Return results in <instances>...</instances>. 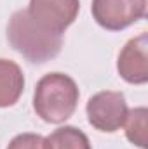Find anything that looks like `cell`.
<instances>
[{
  "label": "cell",
  "instance_id": "cell-3",
  "mask_svg": "<svg viewBox=\"0 0 148 149\" xmlns=\"http://www.w3.org/2000/svg\"><path fill=\"white\" fill-rule=\"evenodd\" d=\"M127 111L129 109L124 94L115 90H101L94 94L85 106L89 123L96 130L108 134H113L124 127Z\"/></svg>",
  "mask_w": 148,
  "mask_h": 149
},
{
  "label": "cell",
  "instance_id": "cell-2",
  "mask_svg": "<svg viewBox=\"0 0 148 149\" xmlns=\"http://www.w3.org/2000/svg\"><path fill=\"white\" fill-rule=\"evenodd\" d=\"M78 87L72 76L65 73L44 74L37 81L33 94V109L47 123H65L77 109Z\"/></svg>",
  "mask_w": 148,
  "mask_h": 149
},
{
  "label": "cell",
  "instance_id": "cell-9",
  "mask_svg": "<svg viewBox=\"0 0 148 149\" xmlns=\"http://www.w3.org/2000/svg\"><path fill=\"white\" fill-rule=\"evenodd\" d=\"M148 109L147 108H134L127 111L124 127H125V137L131 144L138 146L140 149H147L148 142Z\"/></svg>",
  "mask_w": 148,
  "mask_h": 149
},
{
  "label": "cell",
  "instance_id": "cell-6",
  "mask_svg": "<svg viewBox=\"0 0 148 149\" xmlns=\"http://www.w3.org/2000/svg\"><path fill=\"white\" fill-rule=\"evenodd\" d=\"M117 71L122 80L132 85L148 81V35L143 31L131 38L118 54Z\"/></svg>",
  "mask_w": 148,
  "mask_h": 149
},
{
  "label": "cell",
  "instance_id": "cell-4",
  "mask_svg": "<svg viewBox=\"0 0 148 149\" xmlns=\"http://www.w3.org/2000/svg\"><path fill=\"white\" fill-rule=\"evenodd\" d=\"M91 12L101 28L120 31L147 16V0H92Z\"/></svg>",
  "mask_w": 148,
  "mask_h": 149
},
{
  "label": "cell",
  "instance_id": "cell-7",
  "mask_svg": "<svg viewBox=\"0 0 148 149\" xmlns=\"http://www.w3.org/2000/svg\"><path fill=\"white\" fill-rule=\"evenodd\" d=\"M25 90V74L18 63L0 59V108L14 106Z\"/></svg>",
  "mask_w": 148,
  "mask_h": 149
},
{
  "label": "cell",
  "instance_id": "cell-8",
  "mask_svg": "<svg viewBox=\"0 0 148 149\" xmlns=\"http://www.w3.org/2000/svg\"><path fill=\"white\" fill-rule=\"evenodd\" d=\"M45 149H92L89 137L77 127L65 125L45 137Z\"/></svg>",
  "mask_w": 148,
  "mask_h": 149
},
{
  "label": "cell",
  "instance_id": "cell-10",
  "mask_svg": "<svg viewBox=\"0 0 148 149\" xmlns=\"http://www.w3.org/2000/svg\"><path fill=\"white\" fill-rule=\"evenodd\" d=\"M7 149H45V137L30 132L19 134L9 142Z\"/></svg>",
  "mask_w": 148,
  "mask_h": 149
},
{
  "label": "cell",
  "instance_id": "cell-5",
  "mask_svg": "<svg viewBox=\"0 0 148 149\" xmlns=\"http://www.w3.org/2000/svg\"><path fill=\"white\" fill-rule=\"evenodd\" d=\"M30 17L56 35H63L77 19L80 0H30Z\"/></svg>",
  "mask_w": 148,
  "mask_h": 149
},
{
  "label": "cell",
  "instance_id": "cell-1",
  "mask_svg": "<svg viewBox=\"0 0 148 149\" xmlns=\"http://www.w3.org/2000/svg\"><path fill=\"white\" fill-rule=\"evenodd\" d=\"M7 38L14 50H18L30 63H47L54 59L63 47V35L47 31L37 24L26 9L16 10L7 24Z\"/></svg>",
  "mask_w": 148,
  "mask_h": 149
}]
</instances>
